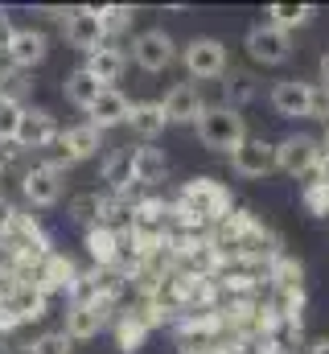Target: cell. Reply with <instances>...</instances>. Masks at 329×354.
I'll return each mask as SVG.
<instances>
[{
    "label": "cell",
    "instance_id": "f1b7e54d",
    "mask_svg": "<svg viewBox=\"0 0 329 354\" xmlns=\"http://www.w3.org/2000/svg\"><path fill=\"white\" fill-rule=\"evenodd\" d=\"M46 276H50V284H66V280H62V276H70V264H66V260H58V256H54V260H50V264H46Z\"/></svg>",
    "mask_w": 329,
    "mask_h": 354
},
{
    "label": "cell",
    "instance_id": "277c9868",
    "mask_svg": "<svg viewBox=\"0 0 329 354\" xmlns=\"http://www.w3.org/2000/svg\"><path fill=\"white\" fill-rule=\"evenodd\" d=\"M243 46H247V54H251V62H259V66H280V62L292 58V33L267 25V21H259V25L247 29Z\"/></svg>",
    "mask_w": 329,
    "mask_h": 354
},
{
    "label": "cell",
    "instance_id": "d590c367",
    "mask_svg": "<svg viewBox=\"0 0 329 354\" xmlns=\"http://www.w3.org/2000/svg\"><path fill=\"white\" fill-rule=\"evenodd\" d=\"M231 354H247V351H231Z\"/></svg>",
    "mask_w": 329,
    "mask_h": 354
},
{
    "label": "cell",
    "instance_id": "7a4b0ae2",
    "mask_svg": "<svg viewBox=\"0 0 329 354\" xmlns=\"http://www.w3.org/2000/svg\"><path fill=\"white\" fill-rule=\"evenodd\" d=\"M231 210V194L214 181V177H194L181 185V214H198L202 218H227Z\"/></svg>",
    "mask_w": 329,
    "mask_h": 354
},
{
    "label": "cell",
    "instance_id": "5b68a950",
    "mask_svg": "<svg viewBox=\"0 0 329 354\" xmlns=\"http://www.w3.org/2000/svg\"><path fill=\"white\" fill-rule=\"evenodd\" d=\"M66 41H70L75 50H82L86 58H91L95 50H103V46H107L103 12H99V8H91V4L70 8V12H66Z\"/></svg>",
    "mask_w": 329,
    "mask_h": 354
},
{
    "label": "cell",
    "instance_id": "ac0fdd59",
    "mask_svg": "<svg viewBox=\"0 0 329 354\" xmlns=\"http://www.w3.org/2000/svg\"><path fill=\"white\" fill-rule=\"evenodd\" d=\"M124 66H128V58H124L115 46H103V50H95V54L86 58V71L95 75V83H99V87H107V91H111V83H120Z\"/></svg>",
    "mask_w": 329,
    "mask_h": 354
},
{
    "label": "cell",
    "instance_id": "8992f818",
    "mask_svg": "<svg viewBox=\"0 0 329 354\" xmlns=\"http://www.w3.org/2000/svg\"><path fill=\"white\" fill-rule=\"evenodd\" d=\"M231 169L239 177H267L280 169V157H276V145L263 140V136H247L243 145L231 153Z\"/></svg>",
    "mask_w": 329,
    "mask_h": 354
},
{
    "label": "cell",
    "instance_id": "2e32d148",
    "mask_svg": "<svg viewBox=\"0 0 329 354\" xmlns=\"http://www.w3.org/2000/svg\"><path fill=\"white\" fill-rule=\"evenodd\" d=\"M91 115V124L103 132V128H115V124H128V115H132V103L120 95V91L111 87V91H103L99 99H95V107L86 111Z\"/></svg>",
    "mask_w": 329,
    "mask_h": 354
},
{
    "label": "cell",
    "instance_id": "7c38bea8",
    "mask_svg": "<svg viewBox=\"0 0 329 354\" xmlns=\"http://www.w3.org/2000/svg\"><path fill=\"white\" fill-rule=\"evenodd\" d=\"M58 128H54V115L46 111V107H25V115H21V128H17V145L21 149H50V145H58Z\"/></svg>",
    "mask_w": 329,
    "mask_h": 354
},
{
    "label": "cell",
    "instance_id": "603a6c76",
    "mask_svg": "<svg viewBox=\"0 0 329 354\" xmlns=\"http://www.w3.org/2000/svg\"><path fill=\"white\" fill-rule=\"evenodd\" d=\"M227 107L231 111H239L247 99H255V79L247 75V71H231V79H227Z\"/></svg>",
    "mask_w": 329,
    "mask_h": 354
},
{
    "label": "cell",
    "instance_id": "3957f363",
    "mask_svg": "<svg viewBox=\"0 0 329 354\" xmlns=\"http://www.w3.org/2000/svg\"><path fill=\"white\" fill-rule=\"evenodd\" d=\"M276 157H280V169H284V174L305 177V174H313V169H321L326 145H321L317 136H309V132H297V136H284V140L276 145Z\"/></svg>",
    "mask_w": 329,
    "mask_h": 354
},
{
    "label": "cell",
    "instance_id": "4dcf8cb0",
    "mask_svg": "<svg viewBox=\"0 0 329 354\" xmlns=\"http://www.w3.org/2000/svg\"><path fill=\"white\" fill-rule=\"evenodd\" d=\"M12 227H17V214H12V206L4 202V194H0V235L12 231Z\"/></svg>",
    "mask_w": 329,
    "mask_h": 354
},
{
    "label": "cell",
    "instance_id": "9a60e30c",
    "mask_svg": "<svg viewBox=\"0 0 329 354\" xmlns=\"http://www.w3.org/2000/svg\"><path fill=\"white\" fill-rule=\"evenodd\" d=\"M161 107H164V115H169V124H198V115L206 111V107H202V95H198L194 83H177V87L161 99Z\"/></svg>",
    "mask_w": 329,
    "mask_h": 354
},
{
    "label": "cell",
    "instance_id": "e0dca14e",
    "mask_svg": "<svg viewBox=\"0 0 329 354\" xmlns=\"http://www.w3.org/2000/svg\"><path fill=\"white\" fill-rule=\"evenodd\" d=\"M164 174H169V161H164L161 149H153V145L132 149V181H140V185H157V181H164Z\"/></svg>",
    "mask_w": 329,
    "mask_h": 354
},
{
    "label": "cell",
    "instance_id": "4316f807",
    "mask_svg": "<svg viewBox=\"0 0 329 354\" xmlns=\"http://www.w3.org/2000/svg\"><path fill=\"white\" fill-rule=\"evenodd\" d=\"M99 12H103L107 37H111V33H124V29L132 25V8H128V4H107V8H99Z\"/></svg>",
    "mask_w": 329,
    "mask_h": 354
},
{
    "label": "cell",
    "instance_id": "f546056e",
    "mask_svg": "<svg viewBox=\"0 0 329 354\" xmlns=\"http://www.w3.org/2000/svg\"><path fill=\"white\" fill-rule=\"evenodd\" d=\"M309 120H329V91H317L313 95V115Z\"/></svg>",
    "mask_w": 329,
    "mask_h": 354
},
{
    "label": "cell",
    "instance_id": "d6986e66",
    "mask_svg": "<svg viewBox=\"0 0 329 354\" xmlns=\"http://www.w3.org/2000/svg\"><path fill=\"white\" fill-rule=\"evenodd\" d=\"M128 124H132V132H136L140 140H157L164 132V124H169V115H164L161 103H132Z\"/></svg>",
    "mask_w": 329,
    "mask_h": 354
},
{
    "label": "cell",
    "instance_id": "83f0119b",
    "mask_svg": "<svg viewBox=\"0 0 329 354\" xmlns=\"http://www.w3.org/2000/svg\"><path fill=\"white\" fill-rule=\"evenodd\" d=\"M33 354H70V338H66V330H50V334H41V338L33 342Z\"/></svg>",
    "mask_w": 329,
    "mask_h": 354
},
{
    "label": "cell",
    "instance_id": "1f68e13d",
    "mask_svg": "<svg viewBox=\"0 0 329 354\" xmlns=\"http://www.w3.org/2000/svg\"><path fill=\"white\" fill-rule=\"evenodd\" d=\"M317 79H321V91H329V50L321 54V62H317Z\"/></svg>",
    "mask_w": 329,
    "mask_h": 354
},
{
    "label": "cell",
    "instance_id": "9c48e42d",
    "mask_svg": "<svg viewBox=\"0 0 329 354\" xmlns=\"http://www.w3.org/2000/svg\"><path fill=\"white\" fill-rule=\"evenodd\" d=\"M181 58H185V71L194 79H218L227 71V46L218 37H194Z\"/></svg>",
    "mask_w": 329,
    "mask_h": 354
},
{
    "label": "cell",
    "instance_id": "484cf974",
    "mask_svg": "<svg viewBox=\"0 0 329 354\" xmlns=\"http://www.w3.org/2000/svg\"><path fill=\"white\" fill-rule=\"evenodd\" d=\"M21 115H25V107H21V103H0V140L17 145V128H21Z\"/></svg>",
    "mask_w": 329,
    "mask_h": 354
},
{
    "label": "cell",
    "instance_id": "44dd1931",
    "mask_svg": "<svg viewBox=\"0 0 329 354\" xmlns=\"http://www.w3.org/2000/svg\"><path fill=\"white\" fill-rule=\"evenodd\" d=\"M313 17H317L313 4H272V8H267V25H276V29H284V33L309 25Z\"/></svg>",
    "mask_w": 329,
    "mask_h": 354
},
{
    "label": "cell",
    "instance_id": "5bb4252c",
    "mask_svg": "<svg viewBox=\"0 0 329 354\" xmlns=\"http://www.w3.org/2000/svg\"><path fill=\"white\" fill-rule=\"evenodd\" d=\"M21 189H25V198L33 206H54L62 198V174L54 165H33L25 174V181H21Z\"/></svg>",
    "mask_w": 329,
    "mask_h": 354
},
{
    "label": "cell",
    "instance_id": "cb8c5ba5",
    "mask_svg": "<svg viewBox=\"0 0 329 354\" xmlns=\"http://www.w3.org/2000/svg\"><path fill=\"white\" fill-rule=\"evenodd\" d=\"M103 210H107V202H103L99 194H82V198L70 202V214H75L79 223H86V227H99V223H103Z\"/></svg>",
    "mask_w": 329,
    "mask_h": 354
},
{
    "label": "cell",
    "instance_id": "7402d4cb",
    "mask_svg": "<svg viewBox=\"0 0 329 354\" xmlns=\"http://www.w3.org/2000/svg\"><path fill=\"white\" fill-rule=\"evenodd\" d=\"M120 243H124V239H120L107 223H99V227L86 231V248H91V256H95L99 264H115V260H120Z\"/></svg>",
    "mask_w": 329,
    "mask_h": 354
},
{
    "label": "cell",
    "instance_id": "d4e9b609",
    "mask_svg": "<svg viewBox=\"0 0 329 354\" xmlns=\"http://www.w3.org/2000/svg\"><path fill=\"white\" fill-rule=\"evenodd\" d=\"M144 330H149V326H144L140 317H124V322H120V351L136 354L140 351V342H144Z\"/></svg>",
    "mask_w": 329,
    "mask_h": 354
},
{
    "label": "cell",
    "instance_id": "6da1fadb",
    "mask_svg": "<svg viewBox=\"0 0 329 354\" xmlns=\"http://www.w3.org/2000/svg\"><path fill=\"white\" fill-rule=\"evenodd\" d=\"M198 140L214 153H235L239 145L247 140V124L239 111H231L227 103L223 107H206L198 115Z\"/></svg>",
    "mask_w": 329,
    "mask_h": 354
},
{
    "label": "cell",
    "instance_id": "30bf717a",
    "mask_svg": "<svg viewBox=\"0 0 329 354\" xmlns=\"http://www.w3.org/2000/svg\"><path fill=\"white\" fill-rule=\"evenodd\" d=\"M46 54H50V41H46L41 29H12L8 41H4V58L17 71H29V66L46 62Z\"/></svg>",
    "mask_w": 329,
    "mask_h": 354
},
{
    "label": "cell",
    "instance_id": "836d02e7",
    "mask_svg": "<svg viewBox=\"0 0 329 354\" xmlns=\"http://www.w3.org/2000/svg\"><path fill=\"white\" fill-rule=\"evenodd\" d=\"M8 354H33V346H12Z\"/></svg>",
    "mask_w": 329,
    "mask_h": 354
},
{
    "label": "cell",
    "instance_id": "8fae6325",
    "mask_svg": "<svg viewBox=\"0 0 329 354\" xmlns=\"http://www.w3.org/2000/svg\"><path fill=\"white\" fill-rule=\"evenodd\" d=\"M58 161H54V169L62 174V161L66 165H75V161H86V157H95L99 153V128L86 120V124H75V128H66L62 136H58ZM50 165V161H46Z\"/></svg>",
    "mask_w": 329,
    "mask_h": 354
},
{
    "label": "cell",
    "instance_id": "d6a6232c",
    "mask_svg": "<svg viewBox=\"0 0 329 354\" xmlns=\"http://www.w3.org/2000/svg\"><path fill=\"white\" fill-rule=\"evenodd\" d=\"M309 354H329V338H317V342L309 346Z\"/></svg>",
    "mask_w": 329,
    "mask_h": 354
},
{
    "label": "cell",
    "instance_id": "ba28073f",
    "mask_svg": "<svg viewBox=\"0 0 329 354\" xmlns=\"http://www.w3.org/2000/svg\"><path fill=\"white\" fill-rule=\"evenodd\" d=\"M313 95H317V87L305 83V79H280L272 87V107L284 120H309L313 115Z\"/></svg>",
    "mask_w": 329,
    "mask_h": 354
},
{
    "label": "cell",
    "instance_id": "ffe728a7",
    "mask_svg": "<svg viewBox=\"0 0 329 354\" xmlns=\"http://www.w3.org/2000/svg\"><path fill=\"white\" fill-rule=\"evenodd\" d=\"M62 91H66V99H70L75 107L91 111V107H95V99H99L107 87H99V83H95V75H91L86 66H79V71H70V75H66V87H62Z\"/></svg>",
    "mask_w": 329,
    "mask_h": 354
},
{
    "label": "cell",
    "instance_id": "e575fe53",
    "mask_svg": "<svg viewBox=\"0 0 329 354\" xmlns=\"http://www.w3.org/2000/svg\"><path fill=\"white\" fill-rule=\"evenodd\" d=\"M326 149H329V132H326Z\"/></svg>",
    "mask_w": 329,
    "mask_h": 354
},
{
    "label": "cell",
    "instance_id": "4fadbf2b",
    "mask_svg": "<svg viewBox=\"0 0 329 354\" xmlns=\"http://www.w3.org/2000/svg\"><path fill=\"white\" fill-rule=\"evenodd\" d=\"M107 322V305L103 301H75L70 313H66V338L82 342V338H95Z\"/></svg>",
    "mask_w": 329,
    "mask_h": 354
},
{
    "label": "cell",
    "instance_id": "52a82bcc",
    "mask_svg": "<svg viewBox=\"0 0 329 354\" xmlns=\"http://www.w3.org/2000/svg\"><path fill=\"white\" fill-rule=\"evenodd\" d=\"M132 58H136V66H140V71L161 75V71H169V66H173L177 46H173V37H169L164 29H144V33L132 41Z\"/></svg>",
    "mask_w": 329,
    "mask_h": 354
}]
</instances>
